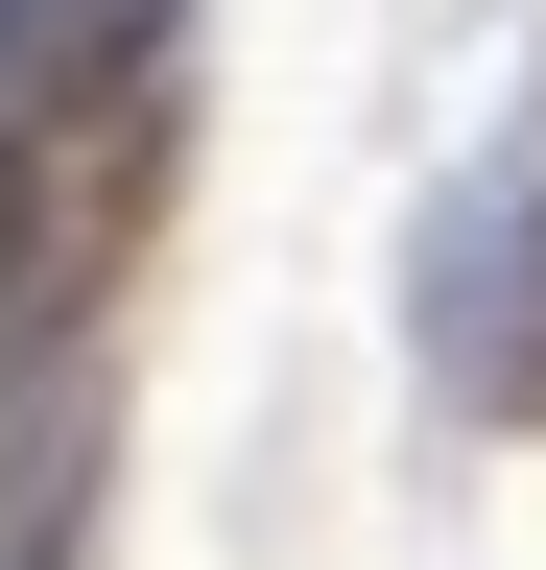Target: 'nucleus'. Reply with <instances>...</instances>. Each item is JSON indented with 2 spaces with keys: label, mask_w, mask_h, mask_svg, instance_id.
<instances>
[{
  "label": "nucleus",
  "mask_w": 546,
  "mask_h": 570,
  "mask_svg": "<svg viewBox=\"0 0 546 570\" xmlns=\"http://www.w3.org/2000/svg\"><path fill=\"white\" fill-rule=\"evenodd\" d=\"M428 381L475 428H546V119L428 214Z\"/></svg>",
  "instance_id": "obj_1"
},
{
  "label": "nucleus",
  "mask_w": 546,
  "mask_h": 570,
  "mask_svg": "<svg viewBox=\"0 0 546 570\" xmlns=\"http://www.w3.org/2000/svg\"><path fill=\"white\" fill-rule=\"evenodd\" d=\"M48 285H72V167H48V142L0 119V333H24Z\"/></svg>",
  "instance_id": "obj_2"
},
{
  "label": "nucleus",
  "mask_w": 546,
  "mask_h": 570,
  "mask_svg": "<svg viewBox=\"0 0 546 570\" xmlns=\"http://www.w3.org/2000/svg\"><path fill=\"white\" fill-rule=\"evenodd\" d=\"M48 547H72V404L0 452V570H48Z\"/></svg>",
  "instance_id": "obj_3"
},
{
  "label": "nucleus",
  "mask_w": 546,
  "mask_h": 570,
  "mask_svg": "<svg viewBox=\"0 0 546 570\" xmlns=\"http://www.w3.org/2000/svg\"><path fill=\"white\" fill-rule=\"evenodd\" d=\"M24 71H48V0H0V119H24Z\"/></svg>",
  "instance_id": "obj_4"
}]
</instances>
